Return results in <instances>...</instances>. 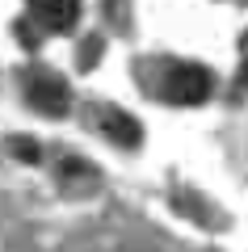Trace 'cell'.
I'll return each instance as SVG.
<instances>
[{"instance_id": "1", "label": "cell", "mask_w": 248, "mask_h": 252, "mask_svg": "<svg viewBox=\"0 0 248 252\" xmlns=\"http://www.w3.org/2000/svg\"><path fill=\"white\" fill-rule=\"evenodd\" d=\"M214 89V76L202 63H164L160 72V97L173 105H202Z\"/></svg>"}, {"instance_id": "2", "label": "cell", "mask_w": 248, "mask_h": 252, "mask_svg": "<svg viewBox=\"0 0 248 252\" xmlns=\"http://www.w3.org/2000/svg\"><path fill=\"white\" fill-rule=\"evenodd\" d=\"M26 97H30V105H34V109L59 118L63 109H68V84H63L59 76H51V72H34L26 80Z\"/></svg>"}, {"instance_id": "3", "label": "cell", "mask_w": 248, "mask_h": 252, "mask_svg": "<svg viewBox=\"0 0 248 252\" xmlns=\"http://www.w3.org/2000/svg\"><path fill=\"white\" fill-rule=\"evenodd\" d=\"M93 126H97L106 139L122 143V147H135V143L143 139V126L135 122L131 114H122L118 105H97V109H93Z\"/></svg>"}, {"instance_id": "4", "label": "cell", "mask_w": 248, "mask_h": 252, "mask_svg": "<svg viewBox=\"0 0 248 252\" xmlns=\"http://www.w3.org/2000/svg\"><path fill=\"white\" fill-rule=\"evenodd\" d=\"M26 4H30V17L51 34H63L80 21V0H26Z\"/></svg>"}, {"instance_id": "5", "label": "cell", "mask_w": 248, "mask_h": 252, "mask_svg": "<svg viewBox=\"0 0 248 252\" xmlns=\"http://www.w3.org/2000/svg\"><path fill=\"white\" fill-rule=\"evenodd\" d=\"M59 181L63 185H76V189H93L97 185V172H93V164L76 160V156H63L59 160Z\"/></svg>"}]
</instances>
